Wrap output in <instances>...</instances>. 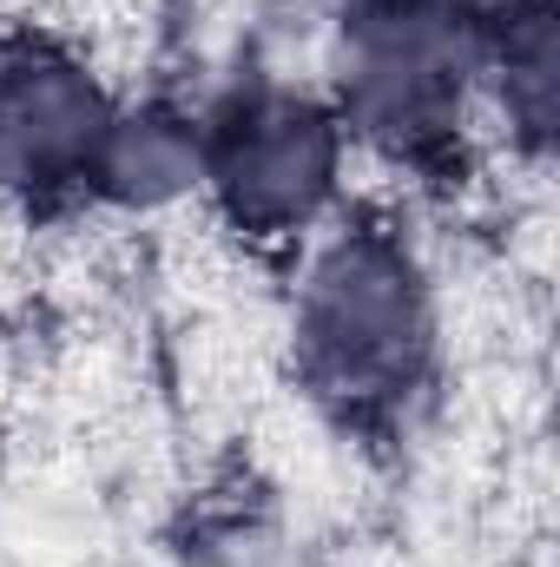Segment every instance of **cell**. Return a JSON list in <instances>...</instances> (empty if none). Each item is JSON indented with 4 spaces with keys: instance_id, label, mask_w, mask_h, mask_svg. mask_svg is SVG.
Wrapping results in <instances>:
<instances>
[{
    "instance_id": "1",
    "label": "cell",
    "mask_w": 560,
    "mask_h": 567,
    "mask_svg": "<svg viewBox=\"0 0 560 567\" xmlns=\"http://www.w3.org/2000/svg\"><path fill=\"white\" fill-rule=\"evenodd\" d=\"M428 297L403 245L383 231H350L303 290L297 363L303 383L343 416L396 410L428 370Z\"/></svg>"
},
{
    "instance_id": "4",
    "label": "cell",
    "mask_w": 560,
    "mask_h": 567,
    "mask_svg": "<svg viewBox=\"0 0 560 567\" xmlns=\"http://www.w3.org/2000/svg\"><path fill=\"white\" fill-rule=\"evenodd\" d=\"M113 140V106L100 80L60 47L0 53V185L27 205L100 185V158Z\"/></svg>"
},
{
    "instance_id": "2",
    "label": "cell",
    "mask_w": 560,
    "mask_h": 567,
    "mask_svg": "<svg viewBox=\"0 0 560 567\" xmlns=\"http://www.w3.org/2000/svg\"><path fill=\"white\" fill-rule=\"evenodd\" d=\"M475 13L462 0H356L343 13V120L396 158L462 140Z\"/></svg>"
},
{
    "instance_id": "3",
    "label": "cell",
    "mask_w": 560,
    "mask_h": 567,
    "mask_svg": "<svg viewBox=\"0 0 560 567\" xmlns=\"http://www.w3.org/2000/svg\"><path fill=\"white\" fill-rule=\"evenodd\" d=\"M343 126L317 100L278 86L238 93L198 133V178L218 192L225 218L251 238H290L317 218L336 185Z\"/></svg>"
}]
</instances>
